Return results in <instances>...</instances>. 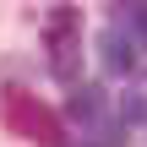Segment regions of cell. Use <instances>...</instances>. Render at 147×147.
I'll return each mask as SVG.
<instances>
[{"label": "cell", "mask_w": 147, "mask_h": 147, "mask_svg": "<svg viewBox=\"0 0 147 147\" xmlns=\"http://www.w3.org/2000/svg\"><path fill=\"white\" fill-rule=\"evenodd\" d=\"M0 120L22 136V142H38V147H65V125L49 104H38V93L27 87H5L0 93Z\"/></svg>", "instance_id": "obj_1"}, {"label": "cell", "mask_w": 147, "mask_h": 147, "mask_svg": "<svg viewBox=\"0 0 147 147\" xmlns=\"http://www.w3.org/2000/svg\"><path fill=\"white\" fill-rule=\"evenodd\" d=\"M71 115H76V120H93V115H98V93H93V87H76V93H71Z\"/></svg>", "instance_id": "obj_4"}, {"label": "cell", "mask_w": 147, "mask_h": 147, "mask_svg": "<svg viewBox=\"0 0 147 147\" xmlns=\"http://www.w3.org/2000/svg\"><path fill=\"white\" fill-rule=\"evenodd\" d=\"M44 44H49V71L76 87L82 82V11L76 5H55L44 22Z\"/></svg>", "instance_id": "obj_2"}, {"label": "cell", "mask_w": 147, "mask_h": 147, "mask_svg": "<svg viewBox=\"0 0 147 147\" xmlns=\"http://www.w3.org/2000/svg\"><path fill=\"white\" fill-rule=\"evenodd\" d=\"M98 49H104V71H109V76H125V71H131V44H125L115 27L98 38Z\"/></svg>", "instance_id": "obj_3"}, {"label": "cell", "mask_w": 147, "mask_h": 147, "mask_svg": "<svg viewBox=\"0 0 147 147\" xmlns=\"http://www.w3.org/2000/svg\"><path fill=\"white\" fill-rule=\"evenodd\" d=\"M136 16H142V33H147V0H142V5H136Z\"/></svg>", "instance_id": "obj_5"}]
</instances>
